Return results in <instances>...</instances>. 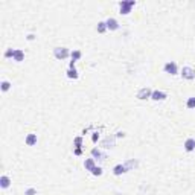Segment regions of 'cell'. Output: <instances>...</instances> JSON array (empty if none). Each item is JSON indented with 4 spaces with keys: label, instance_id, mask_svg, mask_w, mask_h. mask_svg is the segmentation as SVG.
Masks as SVG:
<instances>
[{
    "label": "cell",
    "instance_id": "1",
    "mask_svg": "<svg viewBox=\"0 0 195 195\" xmlns=\"http://www.w3.org/2000/svg\"><path fill=\"white\" fill-rule=\"evenodd\" d=\"M136 5V2H133V0H130V2H121L119 3V8H121V14L127 15L131 12V8Z\"/></svg>",
    "mask_w": 195,
    "mask_h": 195
},
{
    "label": "cell",
    "instance_id": "2",
    "mask_svg": "<svg viewBox=\"0 0 195 195\" xmlns=\"http://www.w3.org/2000/svg\"><path fill=\"white\" fill-rule=\"evenodd\" d=\"M53 55H55V58H58V60H64V58H67V56L70 55V52H69V49H66V47H55V49H53Z\"/></svg>",
    "mask_w": 195,
    "mask_h": 195
},
{
    "label": "cell",
    "instance_id": "3",
    "mask_svg": "<svg viewBox=\"0 0 195 195\" xmlns=\"http://www.w3.org/2000/svg\"><path fill=\"white\" fill-rule=\"evenodd\" d=\"M151 94H152L151 88H148V87H143V88H140V90H139V93H137V99H140V101H143V99H148V98H151Z\"/></svg>",
    "mask_w": 195,
    "mask_h": 195
},
{
    "label": "cell",
    "instance_id": "4",
    "mask_svg": "<svg viewBox=\"0 0 195 195\" xmlns=\"http://www.w3.org/2000/svg\"><path fill=\"white\" fill-rule=\"evenodd\" d=\"M163 70H165L166 73H169V75H177V73H178L177 64H175L174 61H171V63H166V64H165V67H163Z\"/></svg>",
    "mask_w": 195,
    "mask_h": 195
},
{
    "label": "cell",
    "instance_id": "5",
    "mask_svg": "<svg viewBox=\"0 0 195 195\" xmlns=\"http://www.w3.org/2000/svg\"><path fill=\"white\" fill-rule=\"evenodd\" d=\"M181 76L184 79H193L195 78V70L192 67H183L181 69Z\"/></svg>",
    "mask_w": 195,
    "mask_h": 195
},
{
    "label": "cell",
    "instance_id": "6",
    "mask_svg": "<svg viewBox=\"0 0 195 195\" xmlns=\"http://www.w3.org/2000/svg\"><path fill=\"white\" fill-rule=\"evenodd\" d=\"M151 99H154V101H163V99H166V93L159 91V90H154L152 94H151Z\"/></svg>",
    "mask_w": 195,
    "mask_h": 195
},
{
    "label": "cell",
    "instance_id": "7",
    "mask_svg": "<svg viewBox=\"0 0 195 195\" xmlns=\"http://www.w3.org/2000/svg\"><path fill=\"white\" fill-rule=\"evenodd\" d=\"M105 23H107V29H110V31L119 29V23H118V20H115V19H108Z\"/></svg>",
    "mask_w": 195,
    "mask_h": 195
},
{
    "label": "cell",
    "instance_id": "8",
    "mask_svg": "<svg viewBox=\"0 0 195 195\" xmlns=\"http://www.w3.org/2000/svg\"><path fill=\"white\" fill-rule=\"evenodd\" d=\"M193 148H195V139H192V137L186 139V142H184V149H186L187 152H190V151H193Z\"/></svg>",
    "mask_w": 195,
    "mask_h": 195
},
{
    "label": "cell",
    "instance_id": "9",
    "mask_svg": "<svg viewBox=\"0 0 195 195\" xmlns=\"http://www.w3.org/2000/svg\"><path fill=\"white\" fill-rule=\"evenodd\" d=\"M14 61H17V63H22L23 60H25V52L22 50V49H15V52H14Z\"/></svg>",
    "mask_w": 195,
    "mask_h": 195
},
{
    "label": "cell",
    "instance_id": "10",
    "mask_svg": "<svg viewBox=\"0 0 195 195\" xmlns=\"http://www.w3.org/2000/svg\"><path fill=\"white\" fill-rule=\"evenodd\" d=\"M128 169L125 168V165H116L115 166V169H113V174L115 175H121V174H124V172H127Z\"/></svg>",
    "mask_w": 195,
    "mask_h": 195
},
{
    "label": "cell",
    "instance_id": "11",
    "mask_svg": "<svg viewBox=\"0 0 195 195\" xmlns=\"http://www.w3.org/2000/svg\"><path fill=\"white\" fill-rule=\"evenodd\" d=\"M37 143V134H28L26 137V145L28 146H34Z\"/></svg>",
    "mask_w": 195,
    "mask_h": 195
},
{
    "label": "cell",
    "instance_id": "12",
    "mask_svg": "<svg viewBox=\"0 0 195 195\" xmlns=\"http://www.w3.org/2000/svg\"><path fill=\"white\" fill-rule=\"evenodd\" d=\"M102 146H104V148H113V146H115V137H113V136H111V137L108 136V137L102 142Z\"/></svg>",
    "mask_w": 195,
    "mask_h": 195
},
{
    "label": "cell",
    "instance_id": "13",
    "mask_svg": "<svg viewBox=\"0 0 195 195\" xmlns=\"http://www.w3.org/2000/svg\"><path fill=\"white\" fill-rule=\"evenodd\" d=\"M91 156H93V157H98L99 160H105V159H107V156H105V154H102V152H101L99 149H98V148L91 149Z\"/></svg>",
    "mask_w": 195,
    "mask_h": 195
},
{
    "label": "cell",
    "instance_id": "14",
    "mask_svg": "<svg viewBox=\"0 0 195 195\" xmlns=\"http://www.w3.org/2000/svg\"><path fill=\"white\" fill-rule=\"evenodd\" d=\"M9 184H11V180H9V177H6V175H2V178H0V186H2L3 189H6V187H9Z\"/></svg>",
    "mask_w": 195,
    "mask_h": 195
},
{
    "label": "cell",
    "instance_id": "15",
    "mask_svg": "<svg viewBox=\"0 0 195 195\" xmlns=\"http://www.w3.org/2000/svg\"><path fill=\"white\" fill-rule=\"evenodd\" d=\"M84 166H85V169L91 171V169L94 168V160H93V159H87V160L84 162Z\"/></svg>",
    "mask_w": 195,
    "mask_h": 195
},
{
    "label": "cell",
    "instance_id": "16",
    "mask_svg": "<svg viewBox=\"0 0 195 195\" xmlns=\"http://www.w3.org/2000/svg\"><path fill=\"white\" fill-rule=\"evenodd\" d=\"M67 78H70V79H76V78H78V72H76V69H69V72H67Z\"/></svg>",
    "mask_w": 195,
    "mask_h": 195
},
{
    "label": "cell",
    "instance_id": "17",
    "mask_svg": "<svg viewBox=\"0 0 195 195\" xmlns=\"http://www.w3.org/2000/svg\"><path fill=\"white\" fill-rule=\"evenodd\" d=\"M124 165H125V168L130 171V169H133V168L137 166V162H136V160H128V162H125Z\"/></svg>",
    "mask_w": 195,
    "mask_h": 195
},
{
    "label": "cell",
    "instance_id": "18",
    "mask_svg": "<svg viewBox=\"0 0 195 195\" xmlns=\"http://www.w3.org/2000/svg\"><path fill=\"white\" fill-rule=\"evenodd\" d=\"M105 29H107V23L105 22H99V23H98V32H99V34L105 32Z\"/></svg>",
    "mask_w": 195,
    "mask_h": 195
},
{
    "label": "cell",
    "instance_id": "19",
    "mask_svg": "<svg viewBox=\"0 0 195 195\" xmlns=\"http://www.w3.org/2000/svg\"><path fill=\"white\" fill-rule=\"evenodd\" d=\"M70 55H72V61H73V63H75V61H78V60L81 58V52H79V50H73Z\"/></svg>",
    "mask_w": 195,
    "mask_h": 195
},
{
    "label": "cell",
    "instance_id": "20",
    "mask_svg": "<svg viewBox=\"0 0 195 195\" xmlns=\"http://www.w3.org/2000/svg\"><path fill=\"white\" fill-rule=\"evenodd\" d=\"M186 107L187 108H195V98H189L187 102H186Z\"/></svg>",
    "mask_w": 195,
    "mask_h": 195
},
{
    "label": "cell",
    "instance_id": "21",
    "mask_svg": "<svg viewBox=\"0 0 195 195\" xmlns=\"http://www.w3.org/2000/svg\"><path fill=\"white\" fill-rule=\"evenodd\" d=\"M91 174H93V175H98V177H99V175H102V169H101L99 166H94V168L91 169Z\"/></svg>",
    "mask_w": 195,
    "mask_h": 195
},
{
    "label": "cell",
    "instance_id": "22",
    "mask_svg": "<svg viewBox=\"0 0 195 195\" xmlns=\"http://www.w3.org/2000/svg\"><path fill=\"white\" fill-rule=\"evenodd\" d=\"M11 88V82L9 81H2V90L3 91H8Z\"/></svg>",
    "mask_w": 195,
    "mask_h": 195
},
{
    "label": "cell",
    "instance_id": "23",
    "mask_svg": "<svg viewBox=\"0 0 195 195\" xmlns=\"http://www.w3.org/2000/svg\"><path fill=\"white\" fill-rule=\"evenodd\" d=\"M73 145H75L76 148H81V145H82V137H76V139L73 140Z\"/></svg>",
    "mask_w": 195,
    "mask_h": 195
},
{
    "label": "cell",
    "instance_id": "24",
    "mask_svg": "<svg viewBox=\"0 0 195 195\" xmlns=\"http://www.w3.org/2000/svg\"><path fill=\"white\" fill-rule=\"evenodd\" d=\"M14 52H15V49H8V50L5 52V56H6V58H9V56H14Z\"/></svg>",
    "mask_w": 195,
    "mask_h": 195
},
{
    "label": "cell",
    "instance_id": "25",
    "mask_svg": "<svg viewBox=\"0 0 195 195\" xmlns=\"http://www.w3.org/2000/svg\"><path fill=\"white\" fill-rule=\"evenodd\" d=\"M35 193H37V190H35V189H32V187H31V189H28V190L25 192V195H35Z\"/></svg>",
    "mask_w": 195,
    "mask_h": 195
},
{
    "label": "cell",
    "instance_id": "26",
    "mask_svg": "<svg viewBox=\"0 0 195 195\" xmlns=\"http://www.w3.org/2000/svg\"><path fill=\"white\" fill-rule=\"evenodd\" d=\"M81 152H82V151H81V148H76V149H75V154H76V156H79Z\"/></svg>",
    "mask_w": 195,
    "mask_h": 195
},
{
    "label": "cell",
    "instance_id": "27",
    "mask_svg": "<svg viewBox=\"0 0 195 195\" xmlns=\"http://www.w3.org/2000/svg\"><path fill=\"white\" fill-rule=\"evenodd\" d=\"M124 136H125V134H124V133H122V131H119V133H118V134H116V137H124Z\"/></svg>",
    "mask_w": 195,
    "mask_h": 195
},
{
    "label": "cell",
    "instance_id": "28",
    "mask_svg": "<svg viewBox=\"0 0 195 195\" xmlns=\"http://www.w3.org/2000/svg\"><path fill=\"white\" fill-rule=\"evenodd\" d=\"M34 38H35V35H32V34H31V35H28V40H34Z\"/></svg>",
    "mask_w": 195,
    "mask_h": 195
},
{
    "label": "cell",
    "instance_id": "29",
    "mask_svg": "<svg viewBox=\"0 0 195 195\" xmlns=\"http://www.w3.org/2000/svg\"><path fill=\"white\" fill-rule=\"evenodd\" d=\"M98 140V133H94V136H93V142H96Z\"/></svg>",
    "mask_w": 195,
    "mask_h": 195
}]
</instances>
